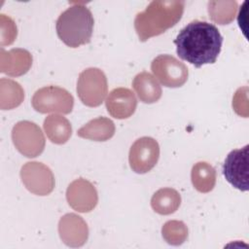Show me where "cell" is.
Segmentation results:
<instances>
[{
	"label": "cell",
	"instance_id": "1",
	"mask_svg": "<svg viewBox=\"0 0 249 249\" xmlns=\"http://www.w3.org/2000/svg\"><path fill=\"white\" fill-rule=\"evenodd\" d=\"M174 44L181 59L199 68L216 62L221 53L223 37L214 24L194 20L181 29Z\"/></svg>",
	"mask_w": 249,
	"mask_h": 249
},
{
	"label": "cell",
	"instance_id": "2",
	"mask_svg": "<svg viewBox=\"0 0 249 249\" xmlns=\"http://www.w3.org/2000/svg\"><path fill=\"white\" fill-rule=\"evenodd\" d=\"M184 7V1H152L134 18V28L139 40L145 42L174 26L183 16Z\"/></svg>",
	"mask_w": 249,
	"mask_h": 249
},
{
	"label": "cell",
	"instance_id": "3",
	"mask_svg": "<svg viewBox=\"0 0 249 249\" xmlns=\"http://www.w3.org/2000/svg\"><path fill=\"white\" fill-rule=\"evenodd\" d=\"M94 19L90 10L82 3H74L62 12L55 22L58 38L70 48L90 42Z\"/></svg>",
	"mask_w": 249,
	"mask_h": 249
},
{
	"label": "cell",
	"instance_id": "4",
	"mask_svg": "<svg viewBox=\"0 0 249 249\" xmlns=\"http://www.w3.org/2000/svg\"><path fill=\"white\" fill-rule=\"evenodd\" d=\"M107 91V78L102 70L90 67L80 73L77 94L83 104L89 107L99 106L105 99Z\"/></svg>",
	"mask_w": 249,
	"mask_h": 249
},
{
	"label": "cell",
	"instance_id": "5",
	"mask_svg": "<svg viewBox=\"0 0 249 249\" xmlns=\"http://www.w3.org/2000/svg\"><path fill=\"white\" fill-rule=\"evenodd\" d=\"M31 103L33 108L42 114H69L74 106V98L65 89L48 86L35 91Z\"/></svg>",
	"mask_w": 249,
	"mask_h": 249
},
{
	"label": "cell",
	"instance_id": "6",
	"mask_svg": "<svg viewBox=\"0 0 249 249\" xmlns=\"http://www.w3.org/2000/svg\"><path fill=\"white\" fill-rule=\"evenodd\" d=\"M12 139L18 151L27 158H36L45 149V137L33 122L21 121L15 124L12 130Z\"/></svg>",
	"mask_w": 249,
	"mask_h": 249
},
{
	"label": "cell",
	"instance_id": "7",
	"mask_svg": "<svg viewBox=\"0 0 249 249\" xmlns=\"http://www.w3.org/2000/svg\"><path fill=\"white\" fill-rule=\"evenodd\" d=\"M151 70L161 85L167 88L182 87L188 80V67L169 54H160L153 59Z\"/></svg>",
	"mask_w": 249,
	"mask_h": 249
},
{
	"label": "cell",
	"instance_id": "8",
	"mask_svg": "<svg viewBox=\"0 0 249 249\" xmlns=\"http://www.w3.org/2000/svg\"><path fill=\"white\" fill-rule=\"evenodd\" d=\"M160 158V146L156 139L144 136L135 140L131 145L128 161L130 168L138 173L144 174L155 167Z\"/></svg>",
	"mask_w": 249,
	"mask_h": 249
},
{
	"label": "cell",
	"instance_id": "9",
	"mask_svg": "<svg viewBox=\"0 0 249 249\" xmlns=\"http://www.w3.org/2000/svg\"><path fill=\"white\" fill-rule=\"evenodd\" d=\"M20 178L25 188L34 195L48 196L53 191L54 176L42 162H26L20 169Z\"/></svg>",
	"mask_w": 249,
	"mask_h": 249
},
{
	"label": "cell",
	"instance_id": "10",
	"mask_svg": "<svg viewBox=\"0 0 249 249\" xmlns=\"http://www.w3.org/2000/svg\"><path fill=\"white\" fill-rule=\"evenodd\" d=\"M248 145L229 153L224 164L223 174L226 180L235 189L248 191Z\"/></svg>",
	"mask_w": 249,
	"mask_h": 249
},
{
	"label": "cell",
	"instance_id": "11",
	"mask_svg": "<svg viewBox=\"0 0 249 249\" xmlns=\"http://www.w3.org/2000/svg\"><path fill=\"white\" fill-rule=\"evenodd\" d=\"M66 199L74 210L88 213L96 206L98 196L95 187L89 181L79 178L69 184L66 191Z\"/></svg>",
	"mask_w": 249,
	"mask_h": 249
},
{
	"label": "cell",
	"instance_id": "12",
	"mask_svg": "<svg viewBox=\"0 0 249 249\" xmlns=\"http://www.w3.org/2000/svg\"><path fill=\"white\" fill-rule=\"evenodd\" d=\"M58 232L61 240L70 247H80L89 237V228L84 219L74 213L61 217L58 223Z\"/></svg>",
	"mask_w": 249,
	"mask_h": 249
},
{
	"label": "cell",
	"instance_id": "13",
	"mask_svg": "<svg viewBox=\"0 0 249 249\" xmlns=\"http://www.w3.org/2000/svg\"><path fill=\"white\" fill-rule=\"evenodd\" d=\"M108 113L115 119H127L136 110L137 100L134 93L126 88L114 89L105 101Z\"/></svg>",
	"mask_w": 249,
	"mask_h": 249
},
{
	"label": "cell",
	"instance_id": "14",
	"mask_svg": "<svg viewBox=\"0 0 249 249\" xmlns=\"http://www.w3.org/2000/svg\"><path fill=\"white\" fill-rule=\"evenodd\" d=\"M32 65L31 53L23 49H1V72L12 77L25 74Z\"/></svg>",
	"mask_w": 249,
	"mask_h": 249
},
{
	"label": "cell",
	"instance_id": "15",
	"mask_svg": "<svg viewBox=\"0 0 249 249\" xmlns=\"http://www.w3.org/2000/svg\"><path fill=\"white\" fill-rule=\"evenodd\" d=\"M132 88L140 101L143 103H155L161 96V88L160 84L152 74L146 71H143L134 77Z\"/></svg>",
	"mask_w": 249,
	"mask_h": 249
},
{
	"label": "cell",
	"instance_id": "16",
	"mask_svg": "<svg viewBox=\"0 0 249 249\" xmlns=\"http://www.w3.org/2000/svg\"><path fill=\"white\" fill-rule=\"evenodd\" d=\"M115 130V124L110 119L98 117L82 126L77 135L93 141H106L114 136Z\"/></svg>",
	"mask_w": 249,
	"mask_h": 249
},
{
	"label": "cell",
	"instance_id": "17",
	"mask_svg": "<svg viewBox=\"0 0 249 249\" xmlns=\"http://www.w3.org/2000/svg\"><path fill=\"white\" fill-rule=\"evenodd\" d=\"M43 125L48 138L54 144H64L72 135L71 124L60 115L48 116Z\"/></svg>",
	"mask_w": 249,
	"mask_h": 249
},
{
	"label": "cell",
	"instance_id": "18",
	"mask_svg": "<svg viewBox=\"0 0 249 249\" xmlns=\"http://www.w3.org/2000/svg\"><path fill=\"white\" fill-rule=\"evenodd\" d=\"M181 204L180 194L172 188H161L151 198V206L155 212L160 215L174 213Z\"/></svg>",
	"mask_w": 249,
	"mask_h": 249
},
{
	"label": "cell",
	"instance_id": "19",
	"mask_svg": "<svg viewBox=\"0 0 249 249\" xmlns=\"http://www.w3.org/2000/svg\"><path fill=\"white\" fill-rule=\"evenodd\" d=\"M192 183L199 193L211 192L216 184V171L206 161H198L194 164L191 172Z\"/></svg>",
	"mask_w": 249,
	"mask_h": 249
},
{
	"label": "cell",
	"instance_id": "20",
	"mask_svg": "<svg viewBox=\"0 0 249 249\" xmlns=\"http://www.w3.org/2000/svg\"><path fill=\"white\" fill-rule=\"evenodd\" d=\"M0 101L2 110H10L18 107L24 99V90L21 86L10 79L0 81Z\"/></svg>",
	"mask_w": 249,
	"mask_h": 249
},
{
	"label": "cell",
	"instance_id": "21",
	"mask_svg": "<svg viewBox=\"0 0 249 249\" xmlns=\"http://www.w3.org/2000/svg\"><path fill=\"white\" fill-rule=\"evenodd\" d=\"M209 18L212 21L225 25L231 23L236 15V1H209L207 4Z\"/></svg>",
	"mask_w": 249,
	"mask_h": 249
},
{
	"label": "cell",
	"instance_id": "22",
	"mask_svg": "<svg viewBox=\"0 0 249 249\" xmlns=\"http://www.w3.org/2000/svg\"><path fill=\"white\" fill-rule=\"evenodd\" d=\"M163 239L170 245H180L188 237V228L181 222L171 220L166 222L161 229Z\"/></svg>",
	"mask_w": 249,
	"mask_h": 249
},
{
	"label": "cell",
	"instance_id": "23",
	"mask_svg": "<svg viewBox=\"0 0 249 249\" xmlns=\"http://www.w3.org/2000/svg\"><path fill=\"white\" fill-rule=\"evenodd\" d=\"M17 26L15 21L5 15H1V46L12 44L17 38Z\"/></svg>",
	"mask_w": 249,
	"mask_h": 249
},
{
	"label": "cell",
	"instance_id": "24",
	"mask_svg": "<svg viewBox=\"0 0 249 249\" xmlns=\"http://www.w3.org/2000/svg\"><path fill=\"white\" fill-rule=\"evenodd\" d=\"M233 110L239 116L247 118L248 116V102H247V88H240L236 90L232 98Z\"/></svg>",
	"mask_w": 249,
	"mask_h": 249
}]
</instances>
